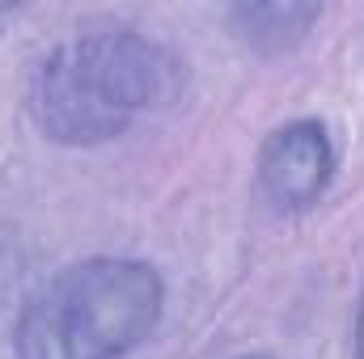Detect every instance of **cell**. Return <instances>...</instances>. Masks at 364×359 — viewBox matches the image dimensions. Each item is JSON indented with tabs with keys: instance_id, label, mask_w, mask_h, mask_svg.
I'll use <instances>...</instances> for the list:
<instances>
[{
	"instance_id": "52a82bcc",
	"label": "cell",
	"mask_w": 364,
	"mask_h": 359,
	"mask_svg": "<svg viewBox=\"0 0 364 359\" xmlns=\"http://www.w3.org/2000/svg\"><path fill=\"white\" fill-rule=\"evenodd\" d=\"M237 359H275V355H267V351H250V355H237Z\"/></svg>"
},
{
	"instance_id": "7a4b0ae2",
	"label": "cell",
	"mask_w": 364,
	"mask_h": 359,
	"mask_svg": "<svg viewBox=\"0 0 364 359\" xmlns=\"http://www.w3.org/2000/svg\"><path fill=\"white\" fill-rule=\"evenodd\" d=\"M166 317V275L149 258L90 254L43 279L9 326V359H127Z\"/></svg>"
},
{
	"instance_id": "6da1fadb",
	"label": "cell",
	"mask_w": 364,
	"mask_h": 359,
	"mask_svg": "<svg viewBox=\"0 0 364 359\" xmlns=\"http://www.w3.org/2000/svg\"><path fill=\"white\" fill-rule=\"evenodd\" d=\"M186 89V60L140 26H106L55 43L26 81V114L47 144L102 148Z\"/></svg>"
},
{
	"instance_id": "5b68a950",
	"label": "cell",
	"mask_w": 364,
	"mask_h": 359,
	"mask_svg": "<svg viewBox=\"0 0 364 359\" xmlns=\"http://www.w3.org/2000/svg\"><path fill=\"white\" fill-rule=\"evenodd\" d=\"M352 359H364V287L356 300V321H352Z\"/></svg>"
},
{
	"instance_id": "3957f363",
	"label": "cell",
	"mask_w": 364,
	"mask_h": 359,
	"mask_svg": "<svg viewBox=\"0 0 364 359\" xmlns=\"http://www.w3.org/2000/svg\"><path fill=\"white\" fill-rule=\"evenodd\" d=\"M339 170L335 136L322 118H288L259 144L255 178L263 199L284 216H301L322 203Z\"/></svg>"
},
{
	"instance_id": "8992f818",
	"label": "cell",
	"mask_w": 364,
	"mask_h": 359,
	"mask_svg": "<svg viewBox=\"0 0 364 359\" xmlns=\"http://www.w3.org/2000/svg\"><path fill=\"white\" fill-rule=\"evenodd\" d=\"M13 13H17V9H13V4H0V21H9V17H13Z\"/></svg>"
},
{
	"instance_id": "277c9868",
	"label": "cell",
	"mask_w": 364,
	"mask_h": 359,
	"mask_svg": "<svg viewBox=\"0 0 364 359\" xmlns=\"http://www.w3.org/2000/svg\"><path fill=\"white\" fill-rule=\"evenodd\" d=\"M225 21L233 38L255 51V55H288L296 51L309 30L322 21V4H292V0H272V4H233L225 9Z\"/></svg>"
}]
</instances>
